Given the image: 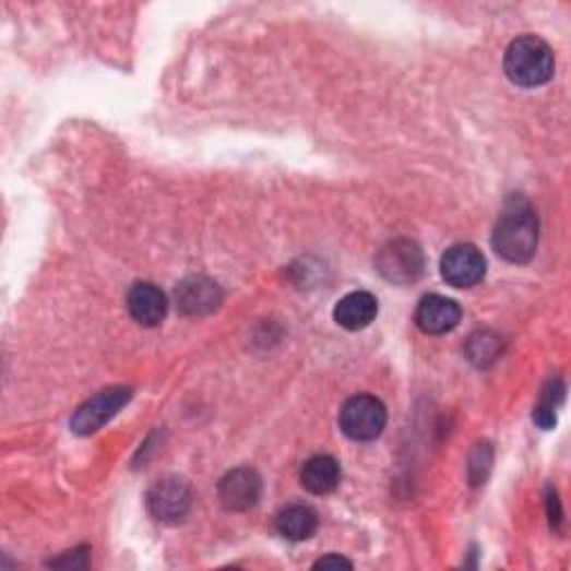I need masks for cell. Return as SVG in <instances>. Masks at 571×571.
<instances>
[{
    "mask_svg": "<svg viewBox=\"0 0 571 571\" xmlns=\"http://www.w3.org/2000/svg\"><path fill=\"white\" fill-rule=\"evenodd\" d=\"M462 320V308L442 295H427L415 310V324L427 335L451 333Z\"/></svg>",
    "mask_w": 571,
    "mask_h": 571,
    "instance_id": "8",
    "label": "cell"
},
{
    "mask_svg": "<svg viewBox=\"0 0 571 571\" xmlns=\"http://www.w3.org/2000/svg\"><path fill=\"white\" fill-rule=\"evenodd\" d=\"M342 472L335 457L313 455L301 466V487L313 496H329L340 487Z\"/></svg>",
    "mask_w": 571,
    "mask_h": 571,
    "instance_id": "13",
    "label": "cell"
},
{
    "mask_svg": "<svg viewBox=\"0 0 571 571\" xmlns=\"http://www.w3.org/2000/svg\"><path fill=\"white\" fill-rule=\"evenodd\" d=\"M128 310L136 324L159 326L168 313V299L154 284H134L128 293Z\"/></svg>",
    "mask_w": 571,
    "mask_h": 571,
    "instance_id": "10",
    "label": "cell"
},
{
    "mask_svg": "<svg viewBox=\"0 0 571 571\" xmlns=\"http://www.w3.org/2000/svg\"><path fill=\"white\" fill-rule=\"evenodd\" d=\"M318 513L306 507V504H290L286 509H282L275 518V527L279 532V536H284L286 540L293 543H301L308 540L318 532Z\"/></svg>",
    "mask_w": 571,
    "mask_h": 571,
    "instance_id": "14",
    "label": "cell"
},
{
    "mask_svg": "<svg viewBox=\"0 0 571 571\" xmlns=\"http://www.w3.org/2000/svg\"><path fill=\"white\" fill-rule=\"evenodd\" d=\"M340 427L355 442H371L386 427V408L373 395H355L342 406Z\"/></svg>",
    "mask_w": 571,
    "mask_h": 571,
    "instance_id": "3",
    "label": "cell"
},
{
    "mask_svg": "<svg viewBox=\"0 0 571 571\" xmlns=\"http://www.w3.org/2000/svg\"><path fill=\"white\" fill-rule=\"evenodd\" d=\"M259 498H262V478L248 466L230 472L219 483V500L230 511H246L254 507Z\"/></svg>",
    "mask_w": 571,
    "mask_h": 571,
    "instance_id": "9",
    "label": "cell"
},
{
    "mask_svg": "<svg viewBox=\"0 0 571 571\" xmlns=\"http://www.w3.org/2000/svg\"><path fill=\"white\" fill-rule=\"evenodd\" d=\"M562 393H564V386L558 380L549 382L547 389L543 391L540 402L534 406V423L540 429L547 431V429H551L556 425V406L560 404Z\"/></svg>",
    "mask_w": 571,
    "mask_h": 571,
    "instance_id": "15",
    "label": "cell"
},
{
    "mask_svg": "<svg viewBox=\"0 0 571 571\" xmlns=\"http://www.w3.org/2000/svg\"><path fill=\"white\" fill-rule=\"evenodd\" d=\"M190 489L179 478H164L147 493V509L159 523H179L190 511Z\"/></svg>",
    "mask_w": 571,
    "mask_h": 571,
    "instance_id": "7",
    "label": "cell"
},
{
    "mask_svg": "<svg viewBox=\"0 0 571 571\" xmlns=\"http://www.w3.org/2000/svg\"><path fill=\"white\" fill-rule=\"evenodd\" d=\"M316 567H318V569H329V567H346V569H350L353 562H348L346 558H340V556H326V558L318 560Z\"/></svg>",
    "mask_w": 571,
    "mask_h": 571,
    "instance_id": "16",
    "label": "cell"
},
{
    "mask_svg": "<svg viewBox=\"0 0 571 571\" xmlns=\"http://www.w3.org/2000/svg\"><path fill=\"white\" fill-rule=\"evenodd\" d=\"M177 306L186 316H203L215 310L222 301V290L213 279L205 277H190L179 284L177 293Z\"/></svg>",
    "mask_w": 571,
    "mask_h": 571,
    "instance_id": "11",
    "label": "cell"
},
{
    "mask_svg": "<svg viewBox=\"0 0 571 571\" xmlns=\"http://www.w3.org/2000/svg\"><path fill=\"white\" fill-rule=\"evenodd\" d=\"M556 70L551 47L538 36H518L504 55V72L518 87L545 85Z\"/></svg>",
    "mask_w": 571,
    "mask_h": 571,
    "instance_id": "2",
    "label": "cell"
},
{
    "mask_svg": "<svg viewBox=\"0 0 571 571\" xmlns=\"http://www.w3.org/2000/svg\"><path fill=\"white\" fill-rule=\"evenodd\" d=\"M493 250L511 264H527L538 248V215L525 199H511L496 224Z\"/></svg>",
    "mask_w": 571,
    "mask_h": 571,
    "instance_id": "1",
    "label": "cell"
},
{
    "mask_svg": "<svg viewBox=\"0 0 571 571\" xmlns=\"http://www.w3.org/2000/svg\"><path fill=\"white\" fill-rule=\"evenodd\" d=\"M335 322L346 331L367 329L378 316V299L367 290H355L335 306Z\"/></svg>",
    "mask_w": 571,
    "mask_h": 571,
    "instance_id": "12",
    "label": "cell"
},
{
    "mask_svg": "<svg viewBox=\"0 0 571 571\" xmlns=\"http://www.w3.org/2000/svg\"><path fill=\"white\" fill-rule=\"evenodd\" d=\"M440 271L449 286L472 288L478 282H483L487 273V262H485V254L476 246L457 243L444 252Z\"/></svg>",
    "mask_w": 571,
    "mask_h": 571,
    "instance_id": "6",
    "label": "cell"
},
{
    "mask_svg": "<svg viewBox=\"0 0 571 571\" xmlns=\"http://www.w3.org/2000/svg\"><path fill=\"white\" fill-rule=\"evenodd\" d=\"M132 391L123 389V386H112L100 391L98 395H94L92 400H87L76 413L70 423L72 431L79 436H90L96 433L103 425L110 423L115 415L128 404Z\"/></svg>",
    "mask_w": 571,
    "mask_h": 571,
    "instance_id": "5",
    "label": "cell"
},
{
    "mask_svg": "<svg viewBox=\"0 0 571 571\" xmlns=\"http://www.w3.org/2000/svg\"><path fill=\"white\" fill-rule=\"evenodd\" d=\"M376 266L384 279L393 284H411L425 271V254L418 243L395 239L380 250Z\"/></svg>",
    "mask_w": 571,
    "mask_h": 571,
    "instance_id": "4",
    "label": "cell"
}]
</instances>
